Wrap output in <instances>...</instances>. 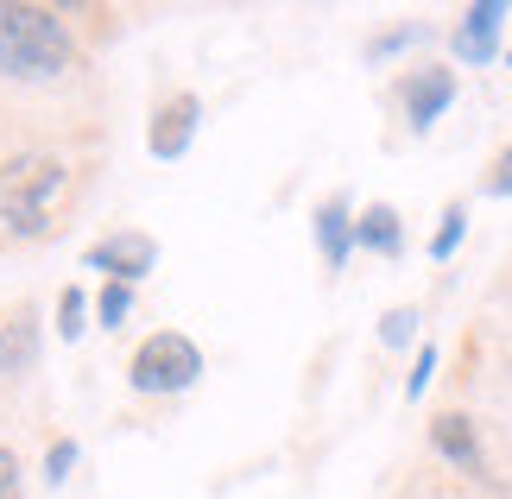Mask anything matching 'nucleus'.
Masks as SVG:
<instances>
[{
	"instance_id": "obj_10",
	"label": "nucleus",
	"mask_w": 512,
	"mask_h": 499,
	"mask_svg": "<svg viewBox=\"0 0 512 499\" xmlns=\"http://www.w3.org/2000/svg\"><path fill=\"white\" fill-rule=\"evenodd\" d=\"M310 228H317V253H323V266L329 272H342L348 266V247H354V215L342 196H323L317 215H310Z\"/></svg>"
},
{
	"instance_id": "obj_8",
	"label": "nucleus",
	"mask_w": 512,
	"mask_h": 499,
	"mask_svg": "<svg viewBox=\"0 0 512 499\" xmlns=\"http://www.w3.org/2000/svg\"><path fill=\"white\" fill-rule=\"evenodd\" d=\"M430 449H437L449 468H462V474H475V481H487L481 436H475V417H468V411H443L437 424H430Z\"/></svg>"
},
{
	"instance_id": "obj_19",
	"label": "nucleus",
	"mask_w": 512,
	"mask_h": 499,
	"mask_svg": "<svg viewBox=\"0 0 512 499\" xmlns=\"http://www.w3.org/2000/svg\"><path fill=\"white\" fill-rule=\"evenodd\" d=\"M411 38H418V26H399V32H386V38H373L367 45V64H380V57H392V51H405Z\"/></svg>"
},
{
	"instance_id": "obj_16",
	"label": "nucleus",
	"mask_w": 512,
	"mask_h": 499,
	"mask_svg": "<svg viewBox=\"0 0 512 499\" xmlns=\"http://www.w3.org/2000/svg\"><path fill=\"white\" fill-rule=\"evenodd\" d=\"M76 455H83V449H76L70 436H64V443H51V449H45V481H51V487H64V474L76 468Z\"/></svg>"
},
{
	"instance_id": "obj_6",
	"label": "nucleus",
	"mask_w": 512,
	"mask_h": 499,
	"mask_svg": "<svg viewBox=\"0 0 512 499\" xmlns=\"http://www.w3.org/2000/svg\"><path fill=\"white\" fill-rule=\"evenodd\" d=\"M196 121H203V102H196V95L184 89V95H171V102L152 114V127H146V152L152 158H184L190 152V139H196Z\"/></svg>"
},
{
	"instance_id": "obj_21",
	"label": "nucleus",
	"mask_w": 512,
	"mask_h": 499,
	"mask_svg": "<svg viewBox=\"0 0 512 499\" xmlns=\"http://www.w3.org/2000/svg\"><path fill=\"white\" fill-rule=\"evenodd\" d=\"M506 64H512V51H506Z\"/></svg>"
},
{
	"instance_id": "obj_13",
	"label": "nucleus",
	"mask_w": 512,
	"mask_h": 499,
	"mask_svg": "<svg viewBox=\"0 0 512 499\" xmlns=\"http://www.w3.org/2000/svg\"><path fill=\"white\" fill-rule=\"evenodd\" d=\"M127 316H133V285H102L95 291V323L102 329H121Z\"/></svg>"
},
{
	"instance_id": "obj_14",
	"label": "nucleus",
	"mask_w": 512,
	"mask_h": 499,
	"mask_svg": "<svg viewBox=\"0 0 512 499\" xmlns=\"http://www.w3.org/2000/svg\"><path fill=\"white\" fill-rule=\"evenodd\" d=\"M462 234H468V209L456 203V209H443V228L430 234V259H437V266H443V259L462 247Z\"/></svg>"
},
{
	"instance_id": "obj_1",
	"label": "nucleus",
	"mask_w": 512,
	"mask_h": 499,
	"mask_svg": "<svg viewBox=\"0 0 512 499\" xmlns=\"http://www.w3.org/2000/svg\"><path fill=\"white\" fill-rule=\"evenodd\" d=\"M76 70V32L57 7L0 0V76L13 83H57Z\"/></svg>"
},
{
	"instance_id": "obj_11",
	"label": "nucleus",
	"mask_w": 512,
	"mask_h": 499,
	"mask_svg": "<svg viewBox=\"0 0 512 499\" xmlns=\"http://www.w3.org/2000/svg\"><path fill=\"white\" fill-rule=\"evenodd\" d=\"M354 247H367V253H380V259H399L405 253V222H399V209L392 203H373L354 215Z\"/></svg>"
},
{
	"instance_id": "obj_12",
	"label": "nucleus",
	"mask_w": 512,
	"mask_h": 499,
	"mask_svg": "<svg viewBox=\"0 0 512 499\" xmlns=\"http://www.w3.org/2000/svg\"><path fill=\"white\" fill-rule=\"evenodd\" d=\"M89 297H83V285H64L57 291V335H64V342H76V335L89 329Z\"/></svg>"
},
{
	"instance_id": "obj_2",
	"label": "nucleus",
	"mask_w": 512,
	"mask_h": 499,
	"mask_svg": "<svg viewBox=\"0 0 512 499\" xmlns=\"http://www.w3.org/2000/svg\"><path fill=\"white\" fill-rule=\"evenodd\" d=\"M70 196V165L57 152H13L0 165V228L13 241H45L57 228V203Z\"/></svg>"
},
{
	"instance_id": "obj_4",
	"label": "nucleus",
	"mask_w": 512,
	"mask_h": 499,
	"mask_svg": "<svg viewBox=\"0 0 512 499\" xmlns=\"http://www.w3.org/2000/svg\"><path fill=\"white\" fill-rule=\"evenodd\" d=\"M83 266L89 272H108V285H140V278L159 266V241L140 228H121V234H108V241H95L83 253Z\"/></svg>"
},
{
	"instance_id": "obj_5",
	"label": "nucleus",
	"mask_w": 512,
	"mask_h": 499,
	"mask_svg": "<svg viewBox=\"0 0 512 499\" xmlns=\"http://www.w3.org/2000/svg\"><path fill=\"white\" fill-rule=\"evenodd\" d=\"M399 102H405V121L411 133H430L456 102V70L449 64H424V70H405L399 76Z\"/></svg>"
},
{
	"instance_id": "obj_15",
	"label": "nucleus",
	"mask_w": 512,
	"mask_h": 499,
	"mask_svg": "<svg viewBox=\"0 0 512 499\" xmlns=\"http://www.w3.org/2000/svg\"><path fill=\"white\" fill-rule=\"evenodd\" d=\"M430 373H437V342H424L418 348V361H411V379H405V398L418 405V398L430 392Z\"/></svg>"
},
{
	"instance_id": "obj_9",
	"label": "nucleus",
	"mask_w": 512,
	"mask_h": 499,
	"mask_svg": "<svg viewBox=\"0 0 512 499\" xmlns=\"http://www.w3.org/2000/svg\"><path fill=\"white\" fill-rule=\"evenodd\" d=\"M38 367V310H13L0 316V379H26Z\"/></svg>"
},
{
	"instance_id": "obj_18",
	"label": "nucleus",
	"mask_w": 512,
	"mask_h": 499,
	"mask_svg": "<svg viewBox=\"0 0 512 499\" xmlns=\"http://www.w3.org/2000/svg\"><path fill=\"white\" fill-rule=\"evenodd\" d=\"M481 190H487V196H512V146H500V152H494V165H487Z\"/></svg>"
},
{
	"instance_id": "obj_7",
	"label": "nucleus",
	"mask_w": 512,
	"mask_h": 499,
	"mask_svg": "<svg viewBox=\"0 0 512 499\" xmlns=\"http://www.w3.org/2000/svg\"><path fill=\"white\" fill-rule=\"evenodd\" d=\"M506 0H475V7L462 13V26L449 32V51L462 57V64H487V57L500 51V26H506Z\"/></svg>"
},
{
	"instance_id": "obj_3",
	"label": "nucleus",
	"mask_w": 512,
	"mask_h": 499,
	"mask_svg": "<svg viewBox=\"0 0 512 499\" xmlns=\"http://www.w3.org/2000/svg\"><path fill=\"white\" fill-rule=\"evenodd\" d=\"M196 379H203V348H196L184 329L146 335L127 361V386L140 398H177V392H190Z\"/></svg>"
},
{
	"instance_id": "obj_20",
	"label": "nucleus",
	"mask_w": 512,
	"mask_h": 499,
	"mask_svg": "<svg viewBox=\"0 0 512 499\" xmlns=\"http://www.w3.org/2000/svg\"><path fill=\"white\" fill-rule=\"evenodd\" d=\"M0 499H19V455L0 449Z\"/></svg>"
},
{
	"instance_id": "obj_17",
	"label": "nucleus",
	"mask_w": 512,
	"mask_h": 499,
	"mask_svg": "<svg viewBox=\"0 0 512 499\" xmlns=\"http://www.w3.org/2000/svg\"><path fill=\"white\" fill-rule=\"evenodd\" d=\"M411 335H418V310H392L386 323H380V342H386V348H405Z\"/></svg>"
}]
</instances>
